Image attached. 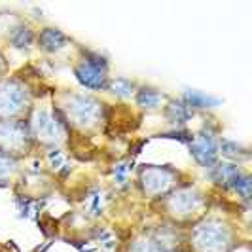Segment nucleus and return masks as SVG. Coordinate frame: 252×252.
<instances>
[]
</instances>
